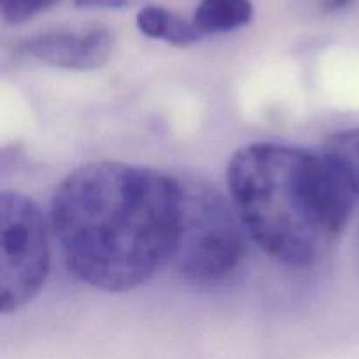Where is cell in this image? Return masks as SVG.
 <instances>
[{
  "label": "cell",
  "mask_w": 359,
  "mask_h": 359,
  "mask_svg": "<svg viewBox=\"0 0 359 359\" xmlns=\"http://www.w3.org/2000/svg\"><path fill=\"white\" fill-rule=\"evenodd\" d=\"M179 214V179L140 165L95 161L60 182L49 221L77 280L123 293L172 262Z\"/></svg>",
  "instance_id": "6da1fadb"
},
{
  "label": "cell",
  "mask_w": 359,
  "mask_h": 359,
  "mask_svg": "<svg viewBox=\"0 0 359 359\" xmlns=\"http://www.w3.org/2000/svg\"><path fill=\"white\" fill-rule=\"evenodd\" d=\"M230 202L249 237L293 269L312 266L342 235L356 191L325 151L255 142L226 170Z\"/></svg>",
  "instance_id": "7a4b0ae2"
},
{
  "label": "cell",
  "mask_w": 359,
  "mask_h": 359,
  "mask_svg": "<svg viewBox=\"0 0 359 359\" xmlns=\"http://www.w3.org/2000/svg\"><path fill=\"white\" fill-rule=\"evenodd\" d=\"M181 181V214L172 263L198 286H219L245 262L248 242L233 205L202 179Z\"/></svg>",
  "instance_id": "3957f363"
},
{
  "label": "cell",
  "mask_w": 359,
  "mask_h": 359,
  "mask_svg": "<svg viewBox=\"0 0 359 359\" xmlns=\"http://www.w3.org/2000/svg\"><path fill=\"white\" fill-rule=\"evenodd\" d=\"M51 265L49 230L37 203L18 191L0 195V312L14 314L44 286Z\"/></svg>",
  "instance_id": "277c9868"
},
{
  "label": "cell",
  "mask_w": 359,
  "mask_h": 359,
  "mask_svg": "<svg viewBox=\"0 0 359 359\" xmlns=\"http://www.w3.org/2000/svg\"><path fill=\"white\" fill-rule=\"evenodd\" d=\"M114 35L107 28L88 32H48L27 39L21 51L46 65L67 70L100 69L111 58Z\"/></svg>",
  "instance_id": "5b68a950"
},
{
  "label": "cell",
  "mask_w": 359,
  "mask_h": 359,
  "mask_svg": "<svg viewBox=\"0 0 359 359\" xmlns=\"http://www.w3.org/2000/svg\"><path fill=\"white\" fill-rule=\"evenodd\" d=\"M137 28L142 35L163 41L175 48H188L202 39L193 21L184 20L174 11L161 6H146L137 13Z\"/></svg>",
  "instance_id": "8992f818"
},
{
  "label": "cell",
  "mask_w": 359,
  "mask_h": 359,
  "mask_svg": "<svg viewBox=\"0 0 359 359\" xmlns=\"http://www.w3.org/2000/svg\"><path fill=\"white\" fill-rule=\"evenodd\" d=\"M252 16L251 0H200L191 21L203 37L238 30L251 23Z\"/></svg>",
  "instance_id": "52a82bcc"
},
{
  "label": "cell",
  "mask_w": 359,
  "mask_h": 359,
  "mask_svg": "<svg viewBox=\"0 0 359 359\" xmlns=\"http://www.w3.org/2000/svg\"><path fill=\"white\" fill-rule=\"evenodd\" d=\"M323 151L335 161L359 196V128L344 130L328 137Z\"/></svg>",
  "instance_id": "ba28073f"
},
{
  "label": "cell",
  "mask_w": 359,
  "mask_h": 359,
  "mask_svg": "<svg viewBox=\"0 0 359 359\" xmlns=\"http://www.w3.org/2000/svg\"><path fill=\"white\" fill-rule=\"evenodd\" d=\"M60 0H0V16L7 25H21L51 9Z\"/></svg>",
  "instance_id": "9c48e42d"
},
{
  "label": "cell",
  "mask_w": 359,
  "mask_h": 359,
  "mask_svg": "<svg viewBox=\"0 0 359 359\" xmlns=\"http://www.w3.org/2000/svg\"><path fill=\"white\" fill-rule=\"evenodd\" d=\"M132 0H76L77 7L83 9H119Z\"/></svg>",
  "instance_id": "30bf717a"
},
{
  "label": "cell",
  "mask_w": 359,
  "mask_h": 359,
  "mask_svg": "<svg viewBox=\"0 0 359 359\" xmlns=\"http://www.w3.org/2000/svg\"><path fill=\"white\" fill-rule=\"evenodd\" d=\"M354 0H321V9L325 13H339L353 4Z\"/></svg>",
  "instance_id": "8fae6325"
},
{
  "label": "cell",
  "mask_w": 359,
  "mask_h": 359,
  "mask_svg": "<svg viewBox=\"0 0 359 359\" xmlns=\"http://www.w3.org/2000/svg\"><path fill=\"white\" fill-rule=\"evenodd\" d=\"M358 252H359V230H358Z\"/></svg>",
  "instance_id": "7c38bea8"
}]
</instances>
